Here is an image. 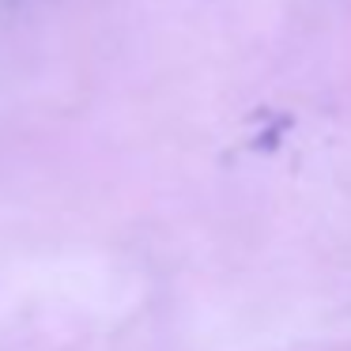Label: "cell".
Listing matches in <instances>:
<instances>
[]
</instances>
